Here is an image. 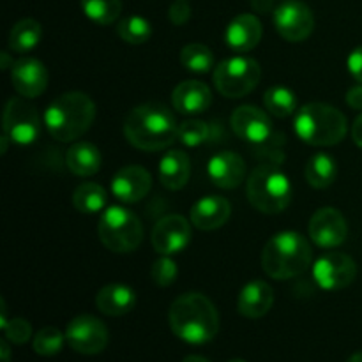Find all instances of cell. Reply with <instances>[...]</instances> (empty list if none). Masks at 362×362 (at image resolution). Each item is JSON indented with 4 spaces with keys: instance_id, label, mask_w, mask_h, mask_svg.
<instances>
[{
    "instance_id": "1",
    "label": "cell",
    "mask_w": 362,
    "mask_h": 362,
    "mask_svg": "<svg viewBox=\"0 0 362 362\" xmlns=\"http://www.w3.org/2000/svg\"><path fill=\"white\" fill-rule=\"evenodd\" d=\"M168 324L180 341L205 345L218 334L219 315L209 297L189 292L173 300L168 311Z\"/></svg>"
},
{
    "instance_id": "2",
    "label": "cell",
    "mask_w": 362,
    "mask_h": 362,
    "mask_svg": "<svg viewBox=\"0 0 362 362\" xmlns=\"http://www.w3.org/2000/svg\"><path fill=\"white\" fill-rule=\"evenodd\" d=\"M179 124L168 106L161 103H145L127 113L124 120V136L140 151H165L177 140Z\"/></svg>"
},
{
    "instance_id": "3",
    "label": "cell",
    "mask_w": 362,
    "mask_h": 362,
    "mask_svg": "<svg viewBox=\"0 0 362 362\" xmlns=\"http://www.w3.org/2000/svg\"><path fill=\"white\" fill-rule=\"evenodd\" d=\"M95 119V105L85 92H66L53 99L45 110V127L57 141H76Z\"/></svg>"
},
{
    "instance_id": "4",
    "label": "cell",
    "mask_w": 362,
    "mask_h": 362,
    "mask_svg": "<svg viewBox=\"0 0 362 362\" xmlns=\"http://www.w3.org/2000/svg\"><path fill=\"white\" fill-rule=\"evenodd\" d=\"M313 253L304 235L279 232L267 240L262 251V269L276 281L296 278L310 269Z\"/></svg>"
},
{
    "instance_id": "5",
    "label": "cell",
    "mask_w": 362,
    "mask_h": 362,
    "mask_svg": "<svg viewBox=\"0 0 362 362\" xmlns=\"http://www.w3.org/2000/svg\"><path fill=\"white\" fill-rule=\"evenodd\" d=\"M293 131L304 144L313 147H332L346 136L349 122L334 106L325 103H310L296 113Z\"/></svg>"
},
{
    "instance_id": "6",
    "label": "cell",
    "mask_w": 362,
    "mask_h": 362,
    "mask_svg": "<svg viewBox=\"0 0 362 362\" xmlns=\"http://www.w3.org/2000/svg\"><path fill=\"white\" fill-rule=\"evenodd\" d=\"M246 194L262 214H279L292 202V184L276 165H260L247 177Z\"/></svg>"
},
{
    "instance_id": "7",
    "label": "cell",
    "mask_w": 362,
    "mask_h": 362,
    "mask_svg": "<svg viewBox=\"0 0 362 362\" xmlns=\"http://www.w3.org/2000/svg\"><path fill=\"white\" fill-rule=\"evenodd\" d=\"M99 240L113 253H133L144 240V226L134 212L122 205L105 209L98 225Z\"/></svg>"
},
{
    "instance_id": "8",
    "label": "cell",
    "mask_w": 362,
    "mask_h": 362,
    "mask_svg": "<svg viewBox=\"0 0 362 362\" xmlns=\"http://www.w3.org/2000/svg\"><path fill=\"white\" fill-rule=\"evenodd\" d=\"M262 67L251 57H230L214 67V85L225 98L239 99L257 88Z\"/></svg>"
},
{
    "instance_id": "9",
    "label": "cell",
    "mask_w": 362,
    "mask_h": 362,
    "mask_svg": "<svg viewBox=\"0 0 362 362\" xmlns=\"http://www.w3.org/2000/svg\"><path fill=\"white\" fill-rule=\"evenodd\" d=\"M4 134L18 145H30L41 134V119L27 98H11L4 110Z\"/></svg>"
},
{
    "instance_id": "10",
    "label": "cell",
    "mask_w": 362,
    "mask_h": 362,
    "mask_svg": "<svg viewBox=\"0 0 362 362\" xmlns=\"http://www.w3.org/2000/svg\"><path fill=\"white\" fill-rule=\"evenodd\" d=\"M108 329L99 318L92 315L74 317L66 327V341L74 352L81 356L101 354L108 345Z\"/></svg>"
},
{
    "instance_id": "11",
    "label": "cell",
    "mask_w": 362,
    "mask_h": 362,
    "mask_svg": "<svg viewBox=\"0 0 362 362\" xmlns=\"http://www.w3.org/2000/svg\"><path fill=\"white\" fill-rule=\"evenodd\" d=\"M356 276V260L349 255L339 253V251L322 255L313 265V279L322 290H329V292L350 286Z\"/></svg>"
},
{
    "instance_id": "12",
    "label": "cell",
    "mask_w": 362,
    "mask_h": 362,
    "mask_svg": "<svg viewBox=\"0 0 362 362\" xmlns=\"http://www.w3.org/2000/svg\"><path fill=\"white\" fill-rule=\"evenodd\" d=\"M274 27L285 41H306L315 28L313 13L300 0H288L274 9Z\"/></svg>"
},
{
    "instance_id": "13",
    "label": "cell",
    "mask_w": 362,
    "mask_h": 362,
    "mask_svg": "<svg viewBox=\"0 0 362 362\" xmlns=\"http://www.w3.org/2000/svg\"><path fill=\"white\" fill-rule=\"evenodd\" d=\"M308 233L318 247L334 250L346 240L349 226H346L345 216L338 209L322 207L311 216Z\"/></svg>"
},
{
    "instance_id": "14",
    "label": "cell",
    "mask_w": 362,
    "mask_h": 362,
    "mask_svg": "<svg viewBox=\"0 0 362 362\" xmlns=\"http://www.w3.org/2000/svg\"><path fill=\"white\" fill-rule=\"evenodd\" d=\"M191 235L193 232H191L189 221L184 216L170 214L156 223L151 233V243L156 253L172 257L186 250Z\"/></svg>"
},
{
    "instance_id": "15",
    "label": "cell",
    "mask_w": 362,
    "mask_h": 362,
    "mask_svg": "<svg viewBox=\"0 0 362 362\" xmlns=\"http://www.w3.org/2000/svg\"><path fill=\"white\" fill-rule=\"evenodd\" d=\"M233 133L251 145H267L272 136V122L264 110L257 106L244 105L233 110L230 117Z\"/></svg>"
},
{
    "instance_id": "16",
    "label": "cell",
    "mask_w": 362,
    "mask_h": 362,
    "mask_svg": "<svg viewBox=\"0 0 362 362\" xmlns=\"http://www.w3.org/2000/svg\"><path fill=\"white\" fill-rule=\"evenodd\" d=\"M11 83L21 98L34 99L41 95L48 87V71L41 60L23 57V59L13 62Z\"/></svg>"
},
{
    "instance_id": "17",
    "label": "cell",
    "mask_w": 362,
    "mask_h": 362,
    "mask_svg": "<svg viewBox=\"0 0 362 362\" xmlns=\"http://www.w3.org/2000/svg\"><path fill=\"white\" fill-rule=\"evenodd\" d=\"M152 187V175L138 165L120 168L112 179V193L124 204H136L144 200Z\"/></svg>"
},
{
    "instance_id": "18",
    "label": "cell",
    "mask_w": 362,
    "mask_h": 362,
    "mask_svg": "<svg viewBox=\"0 0 362 362\" xmlns=\"http://www.w3.org/2000/svg\"><path fill=\"white\" fill-rule=\"evenodd\" d=\"M207 175L219 189H235L246 177V163L233 151L218 152L209 159Z\"/></svg>"
},
{
    "instance_id": "19",
    "label": "cell",
    "mask_w": 362,
    "mask_h": 362,
    "mask_svg": "<svg viewBox=\"0 0 362 362\" xmlns=\"http://www.w3.org/2000/svg\"><path fill=\"white\" fill-rule=\"evenodd\" d=\"M264 28L255 14L244 13L233 18L225 30V42L230 49L237 53H247L260 42Z\"/></svg>"
},
{
    "instance_id": "20",
    "label": "cell",
    "mask_w": 362,
    "mask_h": 362,
    "mask_svg": "<svg viewBox=\"0 0 362 362\" xmlns=\"http://www.w3.org/2000/svg\"><path fill=\"white\" fill-rule=\"evenodd\" d=\"M230 214H232V205H230L226 198L209 194V197H204L198 202H194L193 207H191L189 218L191 223L198 230L211 232V230H218L223 225H226Z\"/></svg>"
},
{
    "instance_id": "21",
    "label": "cell",
    "mask_w": 362,
    "mask_h": 362,
    "mask_svg": "<svg viewBox=\"0 0 362 362\" xmlns=\"http://www.w3.org/2000/svg\"><path fill=\"white\" fill-rule=\"evenodd\" d=\"M274 304V292L264 279H253L243 286L237 297V311L244 318H262L271 311Z\"/></svg>"
},
{
    "instance_id": "22",
    "label": "cell",
    "mask_w": 362,
    "mask_h": 362,
    "mask_svg": "<svg viewBox=\"0 0 362 362\" xmlns=\"http://www.w3.org/2000/svg\"><path fill=\"white\" fill-rule=\"evenodd\" d=\"M173 108L184 115H197L207 112L212 105L211 88L198 80L180 81L172 94Z\"/></svg>"
},
{
    "instance_id": "23",
    "label": "cell",
    "mask_w": 362,
    "mask_h": 362,
    "mask_svg": "<svg viewBox=\"0 0 362 362\" xmlns=\"http://www.w3.org/2000/svg\"><path fill=\"white\" fill-rule=\"evenodd\" d=\"M136 303V292L122 283H110L95 296V306L106 317H124L134 310Z\"/></svg>"
},
{
    "instance_id": "24",
    "label": "cell",
    "mask_w": 362,
    "mask_h": 362,
    "mask_svg": "<svg viewBox=\"0 0 362 362\" xmlns=\"http://www.w3.org/2000/svg\"><path fill=\"white\" fill-rule=\"evenodd\" d=\"M191 175V161L186 152L168 151L159 161V182L170 191L182 189Z\"/></svg>"
},
{
    "instance_id": "25",
    "label": "cell",
    "mask_w": 362,
    "mask_h": 362,
    "mask_svg": "<svg viewBox=\"0 0 362 362\" xmlns=\"http://www.w3.org/2000/svg\"><path fill=\"white\" fill-rule=\"evenodd\" d=\"M101 152L90 141H76L66 152V166L78 177H92L101 168Z\"/></svg>"
},
{
    "instance_id": "26",
    "label": "cell",
    "mask_w": 362,
    "mask_h": 362,
    "mask_svg": "<svg viewBox=\"0 0 362 362\" xmlns=\"http://www.w3.org/2000/svg\"><path fill=\"white\" fill-rule=\"evenodd\" d=\"M308 184L315 189H325V187L332 186V182L338 177V163L332 156L325 154V152H318V154L311 156L308 159L306 170H304Z\"/></svg>"
},
{
    "instance_id": "27",
    "label": "cell",
    "mask_w": 362,
    "mask_h": 362,
    "mask_svg": "<svg viewBox=\"0 0 362 362\" xmlns=\"http://www.w3.org/2000/svg\"><path fill=\"white\" fill-rule=\"evenodd\" d=\"M106 204H108V194L101 184L83 182L73 193V205L81 214H98L105 211Z\"/></svg>"
},
{
    "instance_id": "28",
    "label": "cell",
    "mask_w": 362,
    "mask_h": 362,
    "mask_svg": "<svg viewBox=\"0 0 362 362\" xmlns=\"http://www.w3.org/2000/svg\"><path fill=\"white\" fill-rule=\"evenodd\" d=\"M42 35V28L39 21L32 18H25L14 23L9 32V49L14 53H27L39 45Z\"/></svg>"
},
{
    "instance_id": "29",
    "label": "cell",
    "mask_w": 362,
    "mask_h": 362,
    "mask_svg": "<svg viewBox=\"0 0 362 362\" xmlns=\"http://www.w3.org/2000/svg\"><path fill=\"white\" fill-rule=\"evenodd\" d=\"M264 105L271 115L286 119L297 112V95L288 87L276 85L264 94Z\"/></svg>"
},
{
    "instance_id": "30",
    "label": "cell",
    "mask_w": 362,
    "mask_h": 362,
    "mask_svg": "<svg viewBox=\"0 0 362 362\" xmlns=\"http://www.w3.org/2000/svg\"><path fill=\"white\" fill-rule=\"evenodd\" d=\"M81 11L94 23L112 25L122 13V0H81Z\"/></svg>"
},
{
    "instance_id": "31",
    "label": "cell",
    "mask_w": 362,
    "mask_h": 362,
    "mask_svg": "<svg viewBox=\"0 0 362 362\" xmlns=\"http://www.w3.org/2000/svg\"><path fill=\"white\" fill-rule=\"evenodd\" d=\"M180 64L191 73L205 74L214 67V55L211 49L200 42H191L180 49Z\"/></svg>"
},
{
    "instance_id": "32",
    "label": "cell",
    "mask_w": 362,
    "mask_h": 362,
    "mask_svg": "<svg viewBox=\"0 0 362 362\" xmlns=\"http://www.w3.org/2000/svg\"><path fill=\"white\" fill-rule=\"evenodd\" d=\"M117 34L127 45H145L152 37V25L144 16L133 14V16H127L119 21V25H117Z\"/></svg>"
},
{
    "instance_id": "33",
    "label": "cell",
    "mask_w": 362,
    "mask_h": 362,
    "mask_svg": "<svg viewBox=\"0 0 362 362\" xmlns=\"http://www.w3.org/2000/svg\"><path fill=\"white\" fill-rule=\"evenodd\" d=\"M66 341V332H60L57 327H45L34 336L32 349L41 357H53L64 349Z\"/></svg>"
},
{
    "instance_id": "34",
    "label": "cell",
    "mask_w": 362,
    "mask_h": 362,
    "mask_svg": "<svg viewBox=\"0 0 362 362\" xmlns=\"http://www.w3.org/2000/svg\"><path fill=\"white\" fill-rule=\"evenodd\" d=\"M211 136V127L207 122L197 119H189L186 122L179 124V133H177V140L186 147H198V145L205 144Z\"/></svg>"
},
{
    "instance_id": "35",
    "label": "cell",
    "mask_w": 362,
    "mask_h": 362,
    "mask_svg": "<svg viewBox=\"0 0 362 362\" xmlns=\"http://www.w3.org/2000/svg\"><path fill=\"white\" fill-rule=\"evenodd\" d=\"M177 276H179V269H177V264L166 255H161V258L152 264L151 269V278L152 281L156 283L158 286H170L175 283Z\"/></svg>"
},
{
    "instance_id": "36",
    "label": "cell",
    "mask_w": 362,
    "mask_h": 362,
    "mask_svg": "<svg viewBox=\"0 0 362 362\" xmlns=\"http://www.w3.org/2000/svg\"><path fill=\"white\" fill-rule=\"evenodd\" d=\"M0 329L4 332V338L9 343H14V345H23L32 336V325L25 318H11Z\"/></svg>"
},
{
    "instance_id": "37",
    "label": "cell",
    "mask_w": 362,
    "mask_h": 362,
    "mask_svg": "<svg viewBox=\"0 0 362 362\" xmlns=\"http://www.w3.org/2000/svg\"><path fill=\"white\" fill-rule=\"evenodd\" d=\"M191 18V7L187 6L186 0H177L170 6L168 9V20L173 25L180 27V25H186Z\"/></svg>"
},
{
    "instance_id": "38",
    "label": "cell",
    "mask_w": 362,
    "mask_h": 362,
    "mask_svg": "<svg viewBox=\"0 0 362 362\" xmlns=\"http://www.w3.org/2000/svg\"><path fill=\"white\" fill-rule=\"evenodd\" d=\"M346 67H349L354 80L362 83V46H359V48H356L350 53L349 60H346Z\"/></svg>"
},
{
    "instance_id": "39",
    "label": "cell",
    "mask_w": 362,
    "mask_h": 362,
    "mask_svg": "<svg viewBox=\"0 0 362 362\" xmlns=\"http://www.w3.org/2000/svg\"><path fill=\"white\" fill-rule=\"evenodd\" d=\"M346 105L354 110H362V83L346 92Z\"/></svg>"
},
{
    "instance_id": "40",
    "label": "cell",
    "mask_w": 362,
    "mask_h": 362,
    "mask_svg": "<svg viewBox=\"0 0 362 362\" xmlns=\"http://www.w3.org/2000/svg\"><path fill=\"white\" fill-rule=\"evenodd\" d=\"M352 138L356 141V145H359L362 148V113L354 120V126H352Z\"/></svg>"
},
{
    "instance_id": "41",
    "label": "cell",
    "mask_w": 362,
    "mask_h": 362,
    "mask_svg": "<svg viewBox=\"0 0 362 362\" xmlns=\"http://www.w3.org/2000/svg\"><path fill=\"white\" fill-rule=\"evenodd\" d=\"M272 4H274V0H251V7L262 14L269 13L272 9Z\"/></svg>"
},
{
    "instance_id": "42",
    "label": "cell",
    "mask_w": 362,
    "mask_h": 362,
    "mask_svg": "<svg viewBox=\"0 0 362 362\" xmlns=\"http://www.w3.org/2000/svg\"><path fill=\"white\" fill-rule=\"evenodd\" d=\"M0 352H2V361L0 362H9L11 361V349H9V341L6 338L0 341Z\"/></svg>"
},
{
    "instance_id": "43",
    "label": "cell",
    "mask_w": 362,
    "mask_h": 362,
    "mask_svg": "<svg viewBox=\"0 0 362 362\" xmlns=\"http://www.w3.org/2000/svg\"><path fill=\"white\" fill-rule=\"evenodd\" d=\"M9 67H13V64H11V59H9V53L4 52L2 53V69H9Z\"/></svg>"
},
{
    "instance_id": "44",
    "label": "cell",
    "mask_w": 362,
    "mask_h": 362,
    "mask_svg": "<svg viewBox=\"0 0 362 362\" xmlns=\"http://www.w3.org/2000/svg\"><path fill=\"white\" fill-rule=\"evenodd\" d=\"M182 362H211V361L204 359V357H200V356H189V357H186Z\"/></svg>"
},
{
    "instance_id": "45",
    "label": "cell",
    "mask_w": 362,
    "mask_h": 362,
    "mask_svg": "<svg viewBox=\"0 0 362 362\" xmlns=\"http://www.w3.org/2000/svg\"><path fill=\"white\" fill-rule=\"evenodd\" d=\"M346 362H362V352H357V354H354V356H350Z\"/></svg>"
},
{
    "instance_id": "46",
    "label": "cell",
    "mask_w": 362,
    "mask_h": 362,
    "mask_svg": "<svg viewBox=\"0 0 362 362\" xmlns=\"http://www.w3.org/2000/svg\"><path fill=\"white\" fill-rule=\"evenodd\" d=\"M228 362H246V361H243V359H232V361H228Z\"/></svg>"
}]
</instances>
